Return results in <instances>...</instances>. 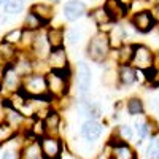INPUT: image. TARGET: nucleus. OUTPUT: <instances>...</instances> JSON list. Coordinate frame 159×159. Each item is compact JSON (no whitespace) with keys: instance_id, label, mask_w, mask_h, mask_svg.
Instances as JSON below:
<instances>
[{"instance_id":"1","label":"nucleus","mask_w":159,"mask_h":159,"mask_svg":"<svg viewBox=\"0 0 159 159\" xmlns=\"http://www.w3.org/2000/svg\"><path fill=\"white\" fill-rule=\"evenodd\" d=\"M72 67L62 72L56 70H48L45 73L46 78V88H48V96L52 99V102L62 100L70 96V81H72Z\"/></svg>"},{"instance_id":"2","label":"nucleus","mask_w":159,"mask_h":159,"mask_svg":"<svg viewBox=\"0 0 159 159\" xmlns=\"http://www.w3.org/2000/svg\"><path fill=\"white\" fill-rule=\"evenodd\" d=\"M111 54L107 32H96L86 43V57L96 64H103Z\"/></svg>"},{"instance_id":"3","label":"nucleus","mask_w":159,"mask_h":159,"mask_svg":"<svg viewBox=\"0 0 159 159\" xmlns=\"http://www.w3.org/2000/svg\"><path fill=\"white\" fill-rule=\"evenodd\" d=\"M21 91L24 92L27 99H42L49 97L48 96V88H46V78L43 73H30L25 78H22Z\"/></svg>"},{"instance_id":"4","label":"nucleus","mask_w":159,"mask_h":159,"mask_svg":"<svg viewBox=\"0 0 159 159\" xmlns=\"http://www.w3.org/2000/svg\"><path fill=\"white\" fill-rule=\"evenodd\" d=\"M38 143L45 159H62L64 153L67 151V142L62 137L43 135L42 139H38Z\"/></svg>"},{"instance_id":"5","label":"nucleus","mask_w":159,"mask_h":159,"mask_svg":"<svg viewBox=\"0 0 159 159\" xmlns=\"http://www.w3.org/2000/svg\"><path fill=\"white\" fill-rule=\"evenodd\" d=\"M91 69L86 61H80L76 64V94L78 102H88L91 91Z\"/></svg>"},{"instance_id":"6","label":"nucleus","mask_w":159,"mask_h":159,"mask_svg":"<svg viewBox=\"0 0 159 159\" xmlns=\"http://www.w3.org/2000/svg\"><path fill=\"white\" fill-rule=\"evenodd\" d=\"M22 137V143L18 150V157L19 159H45L42 148H40L38 140L27 130H24L22 134H19Z\"/></svg>"},{"instance_id":"7","label":"nucleus","mask_w":159,"mask_h":159,"mask_svg":"<svg viewBox=\"0 0 159 159\" xmlns=\"http://www.w3.org/2000/svg\"><path fill=\"white\" fill-rule=\"evenodd\" d=\"M129 65H132L135 70H147L154 65V52L145 45H134V54Z\"/></svg>"},{"instance_id":"8","label":"nucleus","mask_w":159,"mask_h":159,"mask_svg":"<svg viewBox=\"0 0 159 159\" xmlns=\"http://www.w3.org/2000/svg\"><path fill=\"white\" fill-rule=\"evenodd\" d=\"M25 52H27L32 59H38V61H45V62H46L49 52H51V46H49V43H48L45 29L40 30V32H35L34 42H32L30 48L25 51Z\"/></svg>"},{"instance_id":"9","label":"nucleus","mask_w":159,"mask_h":159,"mask_svg":"<svg viewBox=\"0 0 159 159\" xmlns=\"http://www.w3.org/2000/svg\"><path fill=\"white\" fill-rule=\"evenodd\" d=\"M103 130H105V126L100 121H96V119H84L81 123V127H80V137L91 145H96L102 139Z\"/></svg>"},{"instance_id":"10","label":"nucleus","mask_w":159,"mask_h":159,"mask_svg":"<svg viewBox=\"0 0 159 159\" xmlns=\"http://www.w3.org/2000/svg\"><path fill=\"white\" fill-rule=\"evenodd\" d=\"M130 25L140 34H148L154 29L156 21L150 10H139L130 16Z\"/></svg>"},{"instance_id":"11","label":"nucleus","mask_w":159,"mask_h":159,"mask_svg":"<svg viewBox=\"0 0 159 159\" xmlns=\"http://www.w3.org/2000/svg\"><path fill=\"white\" fill-rule=\"evenodd\" d=\"M21 84H22V78L16 73L13 65L8 64L5 69V73H3V78H2V83H0L3 97H8L11 94H15V92H18L21 89Z\"/></svg>"},{"instance_id":"12","label":"nucleus","mask_w":159,"mask_h":159,"mask_svg":"<svg viewBox=\"0 0 159 159\" xmlns=\"http://www.w3.org/2000/svg\"><path fill=\"white\" fill-rule=\"evenodd\" d=\"M43 121V127H45V134L46 135H52V137H62V124L64 119L62 115L57 108L52 107L48 115L42 119Z\"/></svg>"},{"instance_id":"13","label":"nucleus","mask_w":159,"mask_h":159,"mask_svg":"<svg viewBox=\"0 0 159 159\" xmlns=\"http://www.w3.org/2000/svg\"><path fill=\"white\" fill-rule=\"evenodd\" d=\"M46 65H48V70H56V72H62V70L70 69L72 65L69 62V56H67L65 46L51 49L49 56L46 59Z\"/></svg>"},{"instance_id":"14","label":"nucleus","mask_w":159,"mask_h":159,"mask_svg":"<svg viewBox=\"0 0 159 159\" xmlns=\"http://www.w3.org/2000/svg\"><path fill=\"white\" fill-rule=\"evenodd\" d=\"M86 15H88V5L83 0H67L62 7V16L69 22H75Z\"/></svg>"},{"instance_id":"15","label":"nucleus","mask_w":159,"mask_h":159,"mask_svg":"<svg viewBox=\"0 0 159 159\" xmlns=\"http://www.w3.org/2000/svg\"><path fill=\"white\" fill-rule=\"evenodd\" d=\"M102 7H103L111 24H116L118 21L124 19L127 16V11H129V7L124 5L121 0H105Z\"/></svg>"},{"instance_id":"16","label":"nucleus","mask_w":159,"mask_h":159,"mask_svg":"<svg viewBox=\"0 0 159 159\" xmlns=\"http://www.w3.org/2000/svg\"><path fill=\"white\" fill-rule=\"evenodd\" d=\"M29 11L34 13L46 27L49 25V22L54 19V5H51L48 2H35V3L30 5Z\"/></svg>"},{"instance_id":"17","label":"nucleus","mask_w":159,"mask_h":159,"mask_svg":"<svg viewBox=\"0 0 159 159\" xmlns=\"http://www.w3.org/2000/svg\"><path fill=\"white\" fill-rule=\"evenodd\" d=\"M45 32H46V38H48L51 49L64 46V43H65V27L64 25H48Z\"/></svg>"},{"instance_id":"18","label":"nucleus","mask_w":159,"mask_h":159,"mask_svg":"<svg viewBox=\"0 0 159 159\" xmlns=\"http://www.w3.org/2000/svg\"><path fill=\"white\" fill-rule=\"evenodd\" d=\"M108 35V42H110V48L111 49H119L124 43H126V29L123 27V25H119V24H113L110 30L107 32Z\"/></svg>"},{"instance_id":"19","label":"nucleus","mask_w":159,"mask_h":159,"mask_svg":"<svg viewBox=\"0 0 159 159\" xmlns=\"http://www.w3.org/2000/svg\"><path fill=\"white\" fill-rule=\"evenodd\" d=\"M137 81V70L132 65H118V83L121 86H130Z\"/></svg>"},{"instance_id":"20","label":"nucleus","mask_w":159,"mask_h":159,"mask_svg":"<svg viewBox=\"0 0 159 159\" xmlns=\"http://www.w3.org/2000/svg\"><path fill=\"white\" fill-rule=\"evenodd\" d=\"M21 27L24 30H29V32H40V30L46 29V25L40 21L34 13L27 11V13H25V16H24V19H22V25H21Z\"/></svg>"},{"instance_id":"21","label":"nucleus","mask_w":159,"mask_h":159,"mask_svg":"<svg viewBox=\"0 0 159 159\" xmlns=\"http://www.w3.org/2000/svg\"><path fill=\"white\" fill-rule=\"evenodd\" d=\"M19 134L13 129L7 121L3 119H0V147H3V145H8L10 142H13Z\"/></svg>"},{"instance_id":"22","label":"nucleus","mask_w":159,"mask_h":159,"mask_svg":"<svg viewBox=\"0 0 159 159\" xmlns=\"http://www.w3.org/2000/svg\"><path fill=\"white\" fill-rule=\"evenodd\" d=\"M88 15H89V18L92 21H94V24L97 25L99 29H102L103 25H111V22H110V19H108L107 13H105V10H103L102 5L100 7H96L94 10H91Z\"/></svg>"},{"instance_id":"23","label":"nucleus","mask_w":159,"mask_h":159,"mask_svg":"<svg viewBox=\"0 0 159 159\" xmlns=\"http://www.w3.org/2000/svg\"><path fill=\"white\" fill-rule=\"evenodd\" d=\"M25 8V0H5L3 11L7 16H18Z\"/></svg>"},{"instance_id":"24","label":"nucleus","mask_w":159,"mask_h":159,"mask_svg":"<svg viewBox=\"0 0 159 159\" xmlns=\"http://www.w3.org/2000/svg\"><path fill=\"white\" fill-rule=\"evenodd\" d=\"M22 34H24V29L22 27H15V29H10L3 38H2V42L8 43V45H13V46H16L19 48L21 42H22Z\"/></svg>"},{"instance_id":"25","label":"nucleus","mask_w":159,"mask_h":159,"mask_svg":"<svg viewBox=\"0 0 159 159\" xmlns=\"http://www.w3.org/2000/svg\"><path fill=\"white\" fill-rule=\"evenodd\" d=\"M100 83L105 88H115L118 84V70L115 67H105L100 76Z\"/></svg>"},{"instance_id":"26","label":"nucleus","mask_w":159,"mask_h":159,"mask_svg":"<svg viewBox=\"0 0 159 159\" xmlns=\"http://www.w3.org/2000/svg\"><path fill=\"white\" fill-rule=\"evenodd\" d=\"M126 110L130 116H137V115H142L143 110H145V105H143V100L140 97H130L127 99L126 102Z\"/></svg>"},{"instance_id":"27","label":"nucleus","mask_w":159,"mask_h":159,"mask_svg":"<svg viewBox=\"0 0 159 159\" xmlns=\"http://www.w3.org/2000/svg\"><path fill=\"white\" fill-rule=\"evenodd\" d=\"M115 134L119 137V140H121V142H126V143H129V142H132V140H134L135 130H134V127H132V126H129V124H121V126H118V127H116Z\"/></svg>"},{"instance_id":"28","label":"nucleus","mask_w":159,"mask_h":159,"mask_svg":"<svg viewBox=\"0 0 159 159\" xmlns=\"http://www.w3.org/2000/svg\"><path fill=\"white\" fill-rule=\"evenodd\" d=\"M83 40V32L78 27H72L69 30H65V43L70 46H78Z\"/></svg>"},{"instance_id":"29","label":"nucleus","mask_w":159,"mask_h":159,"mask_svg":"<svg viewBox=\"0 0 159 159\" xmlns=\"http://www.w3.org/2000/svg\"><path fill=\"white\" fill-rule=\"evenodd\" d=\"M18 150L19 148H5L2 151V156L0 159H19L18 157Z\"/></svg>"},{"instance_id":"30","label":"nucleus","mask_w":159,"mask_h":159,"mask_svg":"<svg viewBox=\"0 0 159 159\" xmlns=\"http://www.w3.org/2000/svg\"><path fill=\"white\" fill-rule=\"evenodd\" d=\"M150 107H151V111L159 115V97H151L150 99Z\"/></svg>"},{"instance_id":"31","label":"nucleus","mask_w":159,"mask_h":159,"mask_svg":"<svg viewBox=\"0 0 159 159\" xmlns=\"http://www.w3.org/2000/svg\"><path fill=\"white\" fill-rule=\"evenodd\" d=\"M151 15H153V18H154L156 24H157V22H159V3H156V5L153 7V10H151Z\"/></svg>"},{"instance_id":"32","label":"nucleus","mask_w":159,"mask_h":159,"mask_svg":"<svg viewBox=\"0 0 159 159\" xmlns=\"http://www.w3.org/2000/svg\"><path fill=\"white\" fill-rule=\"evenodd\" d=\"M151 84V88H159V69H157V72H156V76H154V80L150 83Z\"/></svg>"},{"instance_id":"33","label":"nucleus","mask_w":159,"mask_h":159,"mask_svg":"<svg viewBox=\"0 0 159 159\" xmlns=\"http://www.w3.org/2000/svg\"><path fill=\"white\" fill-rule=\"evenodd\" d=\"M59 2H61V0H48V3H51V5H56Z\"/></svg>"},{"instance_id":"34","label":"nucleus","mask_w":159,"mask_h":159,"mask_svg":"<svg viewBox=\"0 0 159 159\" xmlns=\"http://www.w3.org/2000/svg\"><path fill=\"white\" fill-rule=\"evenodd\" d=\"M3 3H5V0H0V7H2Z\"/></svg>"},{"instance_id":"35","label":"nucleus","mask_w":159,"mask_h":159,"mask_svg":"<svg viewBox=\"0 0 159 159\" xmlns=\"http://www.w3.org/2000/svg\"><path fill=\"white\" fill-rule=\"evenodd\" d=\"M156 159H159V153H157V156H156Z\"/></svg>"},{"instance_id":"36","label":"nucleus","mask_w":159,"mask_h":159,"mask_svg":"<svg viewBox=\"0 0 159 159\" xmlns=\"http://www.w3.org/2000/svg\"><path fill=\"white\" fill-rule=\"evenodd\" d=\"M0 119H2V116H0Z\"/></svg>"}]
</instances>
